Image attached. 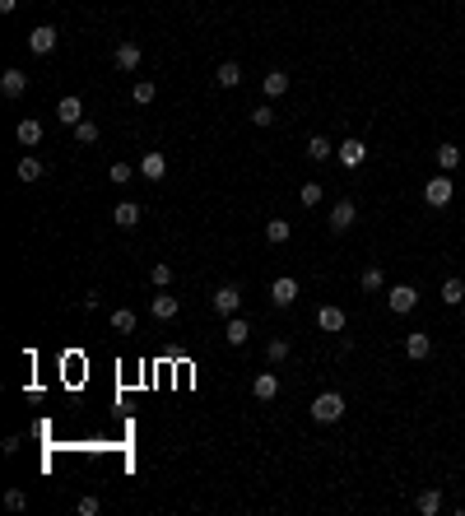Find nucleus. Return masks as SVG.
Instances as JSON below:
<instances>
[{"label":"nucleus","instance_id":"f257e3e1","mask_svg":"<svg viewBox=\"0 0 465 516\" xmlns=\"http://www.w3.org/2000/svg\"><path fill=\"white\" fill-rule=\"evenodd\" d=\"M312 419H317V424H340L344 419V395L340 391H322L317 400H312Z\"/></svg>","mask_w":465,"mask_h":516},{"label":"nucleus","instance_id":"f03ea898","mask_svg":"<svg viewBox=\"0 0 465 516\" xmlns=\"http://www.w3.org/2000/svg\"><path fill=\"white\" fill-rule=\"evenodd\" d=\"M452 196H456V181L447 177V172L428 177V186H423V200H428L432 210H442V205H452Z\"/></svg>","mask_w":465,"mask_h":516},{"label":"nucleus","instance_id":"7ed1b4c3","mask_svg":"<svg viewBox=\"0 0 465 516\" xmlns=\"http://www.w3.org/2000/svg\"><path fill=\"white\" fill-rule=\"evenodd\" d=\"M387 307H391L396 316L414 312V307H419V289H414V284H396V289L387 293Z\"/></svg>","mask_w":465,"mask_h":516},{"label":"nucleus","instance_id":"20e7f679","mask_svg":"<svg viewBox=\"0 0 465 516\" xmlns=\"http://www.w3.org/2000/svg\"><path fill=\"white\" fill-rule=\"evenodd\" d=\"M237 307H242V289H237V284H219V289H214V312L237 316Z\"/></svg>","mask_w":465,"mask_h":516},{"label":"nucleus","instance_id":"39448f33","mask_svg":"<svg viewBox=\"0 0 465 516\" xmlns=\"http://www.w3.org/2000/svg\"><path fill=\"white\" fill-rule=\"evenodd\" d=\"M56 37H61V33H56L52 23H37L33 33H28V52H33V56H52V52H56Z\"/></svg>","mask_w":465,"mask_h":516},{"label":"nucleus","instance_id":"423d86ee","mask_svg":"<svg viewBox=\"0 0 465 516\" xmlns=\"http://www.w3.org/2000/svg\"><path fill=\"white\" fill-rule=\"evenodd\" d=\"M354 224H358V205H354V200H335V210H331V233H349Z\"/></svg>","mask_w":465,"mask_h":516},{"label":"nucleus","instance_id":"0eeeda50","mask_svg":"<svg viewBox=\"0 0 465 516\" xmlns=\"http://www.w3.org/2000/svg\"><path fill=\"white\" fill-rule=\"evenodd\" d=\"M270 303H275V307H293V303H298V280L279 275V280L270 284Z\"/></svg>","mask_w":465,"mask_h":516},{"label":"nucleus","instance_id":"6e6552de","mask_svg":"<svg viewBox=\"0 0 465 516\" xmlns=\"http://www.w3.org/2000/svg\"><path fill=\"white\" fill-rule=\"evenodd\" d=\"M344 321H349V316H344V307H331V303H322V307H317V325H322L326 335H340V330H344Z\"/></svg>","mask_w":465,"mask_h":516},{"label":"nucleus","instance_id":"1a4fd4ad","mask_svg":"<svg viewBox=\"0 0 465 516\" xmlns=\"http://www.w3.org/2000/svg\"><path fill=\"white\" fill-rule=\"evenodd\" d=\"M56 116H61V126H70V131H75V126L84 121V102H79L75 93H66V98L56 102Z\"/></svg>","mask_w":465,"mask_h":516},{"label":"nucleus","instance_id":"9d476101","mask_svg":"<svg viewBox=\"0 0 465 516\" xmlns=\"http://www.w3.org/2000/svg\"><path fill=\"white\" fill-rule=\"evenodd\" d=\"M149 312H154L158 321H172V316L182 312V303H177V293H167V289H158V293H154V303H149Z\"/></svg>","mask_w":465,"mask_h":516},{"label":"nucleus","instance_id":"9b49d317","mask_svg":"<svg viewBox=\"0 0 465 516\" xmlns=\"http://www.w3.org/2000/svg\"><path fill=\"white\" fill-rule=\"evenodd\" d=\"M140 177H144V181H163V177H167V158L158 154V149H149V154L140 158Z\"/></svg>","mask_w":465,"mask_h":516},{"label":"nucleus","instance_id":"f8f14e48","mask_svg":"<svg viewBox=\"0 0 465 516\" xmlns=\"http://www.w3.org/2000/svg\"><path fill=\"white\" fill-rule=\"evenodd\" d=\"M0 93H5V98H23V93H28V75L10 66L5 75H0Z\"/></svg>","mask_w":465,"mask_h":516},{"label":"nucleus","instance_id":"ddd939ff","mask_svg":"<svg viewBox=\"0 0 465 516\" xmlns=\"http://www.w3.org/2000/svg\"><path fill=\"white\" fill-rule=\"evenodd\" d=\"M214 84H219V89H237V84H242V66H237V61H219V66H214Z\"/></svg>","mask_w":465,"mask_h":516},{"label":"nucleus","instance_id":"4468645a","mask_svg":"<svg viewBox=\"0 0 465 516\" xmlns=\"http://www.w3.org/2000/svg\"><path fill=\"white\" fill-rule=\"evenodd\" d=\"M335 158H340L344 168H358L367 158V149H363V140H344V145H335Z\"/></svg>","mask_w":465,"mask_h":516},{"label":"nucleus","instance_id":"2eb2a0df","mask_svg":"<svg viewBox=\"0 0 465 516\" xmlns=\"http://www.w3.org/2000/svg\"><path fill=\"white\" fill-rule=\"evenodd\" d=\"M252 395H256V400H275V395H279V377H275V372H256V377H252Z\"/></svg>","mask_w":465,"mask_h":516},{"label":"nucleus","instance_id":"dca6fc26","mask_svg":"<svg viewBox=\"0 0 465 516\" xmlns=\"http://www.w3.org/2000/svg\"><path fill=\"white\" fill-rule=\"evenodd\" d=\"M112 61H117V70H126V75L140 70V42H122L117 52H112Z\"/></svg>","mask_w":465,"mask_h":516},{"label":"nucleus","instance_id":"f3484780","mask_svg":"<svg viewBox=\"0 0 465 516\" xmlns=\"http://www.w3.org/2000/svg\"><path fill=\"white\" fill-rule=\"evenodd\" d=\"M405 354H410L414 363L428 359V354H432V335H428V330H414V335H405Z\"/></svg>","mask_w":465,"mask_h":516},{"label":"nucleus","instance_id":"a211bd4d","mask_svg":"<svg viewBox=\"0 0 465 516\" xmlns=\"http://www.w3.org/2000/svg\"><path fill=\"white\" fill-rule=\"evenodd\" d=\"M14 135H19V145H23V149L42 145V121H37V116H23V121H19V131H14Z\"/></svg>","mask_w":465,"mask_h":516},{"label":"nucleus","instance_id":"6ab92c4d","mask_svg":"<svg viewBox=\"0 0 465 516\" xmlns=\"http://www.w3.org/2000/svg\"><path fill=\"white\" fill-rule=\"evenodd\" d=\"M261 89H266V98H284V93H288V75H284V70H266Z\"/></svg>","mask_w":465,"mask_h":516},{"label":"nucleus","instance_id":"aec40b11","mask_svg":"<svg viewBox=\"0 0 465 516\" xmlns=\"http://www.w3.org/2000/svg\"><path fill=\"white\" fill-rule=\"evenodd\" d=\"M223 340H228V344H247V340H252V325H247L242 316H228V325H223Z\"/></svg>","mask_w":465,"mask_h":516},{"label":"nucleus","instance_id":"412c9836","mask_svg":"<svg viewBox=\"0 0 465 516\" xmlns=\"http://www.w3.org/2000/svg\"><path fill=\"white\" fill-rule=\"evenodd\" d=\"M112 219H117V228H135V224H140V205H135V200H122L117 210H112Z\"/></svg>","mask_w":465,"mask_h":516},{"label":"nucleus","instance_id":"4be33fe9","mask_svg":"<svg viewBox=\"0 0 465 516\" xmlns=\"http://www.w3.org/2000/svg\"><path fill=\"white\" fill-rule=\"evenodd\" d=\"M154 79H135V84H131V102H135V107H149V102H154Z\"/></svg>","mask_w":465,"mask_h":516},{"label":"nucleus","instance_id":"5701e85b","mask_svg":"<svg viewBox=\"0 0 465 516\" xmlns=\"http://www.w3.org/2000/svg\"><path fill=\"white\" fill-rule=\"evenodd\" d=\"M14 172H19V181L28 186V181H37V177H42V158L23 154V158H19V168H14Z\"/></svg>","mask_w":465,"mask_h":516},{"label":"nucleus","instance_id":"b1692460","mask_svg":"<svg viewBox=\"0 0 465 516\" xmlns=\"http://www.w3.org/2000/svg\"><path fill=\"white\" fill-rule=\"evenodd\" d=\"M331 154H335V145L326 140V135H312V140H307V158H312V163H326Z\"/></svg>","mask_w":465,"mask_h":516},{"label":"nucleus","instance_id":"393cba45","mask_svg":"<svg viewBox=\"0 0 465 516\" xmlns=\"http://www.w3.org/2000/svg\"><path fill=\"white\" fill-rule=\"evenodd\" d=\"M414 507H419L423 516H437V512H442V493H437V488H423V493L414 498Z\"/></svg>","mask_w":465,"mask_h":516},{"label":"nucleus","instance_id":"a878e982","mask_svg":"<svg viewBox=\"0 0 465 516\" xmlns=\"http://www.w3.org/2000/svg\"><path fill=\"white\" fill-rule=\"evenodd\" d=\"M288 233H293V228H288V219H270V224H266V242H275V247H284Z\"/></svg>","mask_w":465,"mask_h":516},{"label":"nucleus","instance_id":"bb28decb","mask_svg":"<svg viewBox=\"0 0 465 516\" xmlns=\"http://www.w3.org/2000/svg\"><path fill=\"white\" fill-rule=\"evenodd\" d=\"M442 303L447 307H461L465 303V280H447L442 284Z\"/></svg>","mask_w":465,"mask_h":516},{"label":"nucleus","instance_id":"cd10ccee","mask_svg":"<svg viewBox=\"0 0 465 516\" xmlns=\"http://www.w3.org/2000/svg\"><path fill=\"white\" fill-rule=\"evenodd\" d=\"M112 330H117V335H131L135 330V312L131 307H117V312H112Z\"/></svg>","mask_w":465,"mask_h":516},{"label":"nucleus","instance_id":"c85d7f7f","mask_svg":"<svg viewBox=\"0 0 465 516\" xmlns=\"http://www.w3.org/2000/svg\"><path fill=\"white\" fill-rule=\"evenodd\" d=\"M322 196H326L322 181H302V186H298V200L307 205V210H312V205H322Z\"/></svg>","mask_w":465,"mask_h":516},{"label":"nucleus","instance_id":"c756f323","mask_svg":"<svg viewBox=\"0 0 465 516\" xmlns=\"http://www.w3.org/2000/svg\"><path fill=\"white\" fill-rule=\"evenodd\" d=\"M437 168H442V172L461 168V149H456V145H437Z\"/></svg>","mask_w":465,"mask_h":516},{"label":"nucleus","instance_id":"7c9ffc66","mask_svg":"<svg viewBox=\"0 0 465 516\" xmlns=\"http://www.w3.org/2000/svg\"><path fill=\"white\" fill-rule=\"evenodd\" d=\"M358 284H363V293H382V284H387V280H382V270H377V265H367L363 275H358Z\"/></svg>","mask_w":465,"mask_h":516},{"label":"nucleus","instance_id":"2f4dec72","mask_svg":"<svg viewBox=\"0 0 465 516\" xmlns=\"http://www.w3.org/2000/svg\"><path fill=\"white\" fill-rule=\"evenodd\" d=\"M98 135H102V131H98L93 121H79V126H75V140H79V145H98Z\"/></svg>","mask_w":465,"mask_h":516},{"label":"nucleus","instance_id":"473e14b6","mask_svg":"<svg viewBox=\"0 0 465 516\" xmlns=\"http://www.w3.org/2000/svg\"><path fill=\"white\" fill-rule=\"evenodd\" d=\"M252 126H261V131H266V126H275V107H270V102L252 107Z\"/></svg>","mask_w":465,"mask_h":516},{"label":"nucleus","instance_id":"72a5a7b5","mask_svg":"<svg viewBox=\"0 0 465 516\" xmlns=\"http://www.w3.org/2000/svg\"><path fill=\"white\" fill-rule=\"evenodd\" d=\"M107 177H112V186H126V181L135 177V168H131V163H112V168H107Z\"/></svg>","mask_w":465,"mask_h":516},{"label":"nucleus","instance_id":"f704fd0d","mask_svg":"<svg viewBox=\"0 0 465 516\" xmlns=\"http://www.w3.org/2000/svg\"><path fill=\"white\" fill-rule=\"evenodd\" d=\"M149 280H154V289H167V284H172V265H167V260H158V265L149 270Z\"/></svg>","mask_w":465,"mask_h":516},{"label":"nucleus","instance_id":"c9c22d12","mask_svg":"<svg viewBox=\"0 0 465 516\" xmlns=\"http://www.w3.org/2000/svg\"><path fill=\"white\" fill-rule=\"evenodd\" d=\"M266 359L270 363H284L288 359V340H270V344H266Z\"/></svg>","mask_w":465,"mask_h":516},{"label":"nucleus","instance_id":"e433bc0d","mask_svg":"<svg viewBox=\"0 0 465 516\" xmlns=\"http://www.w3.org/2000/svg\"><path fill=\"white\" fill-rule=\"evenodd\" d=\"M75 512H79V516H98V512H102V503H98L93 493H84V498L75 503Z\"/></svg>","mask_w":465,"mask_h":516},{"label":"nucleus","instance_id":"4c0bfd02","mask_svg":"<svg viewBox=\"0 0 465 516\" xmlns=\"http://www.w3.org/2000/svg\"><path fill=\"white\" fill-rule=\"evenodd\" d=\"M5 507H10V512H28V493L10 488V493H5Z\"/></svg>","mask_w":465,"mask_h":516},{"label":"nucleus","instance_id":"58836bf2","mask_svg":"<svg viewBox=\"0 0 465 516\" xmlns=\"http://www.w3.org/2000/svg\"><path fill=\"white\" fill-rule=\"evenodd\" d=\"M98 303H102V293H98V289L84 293V312H98Z\"/></svg>","mask_w":465,"mask_h":516},{"label":"nucleus","instance_id":"ea45409f","mask_svg":"<svg viewBox=\"0 0 465 516\" xmlns=\"http://www.w3.org/2000/svg\"><path fill=\"white\" fill-rule=\"evenodd\" d=\"M19 10V0H0V14H14Z\"/></svg>","mask_w":465,"mask_h":516}]
</instances>
